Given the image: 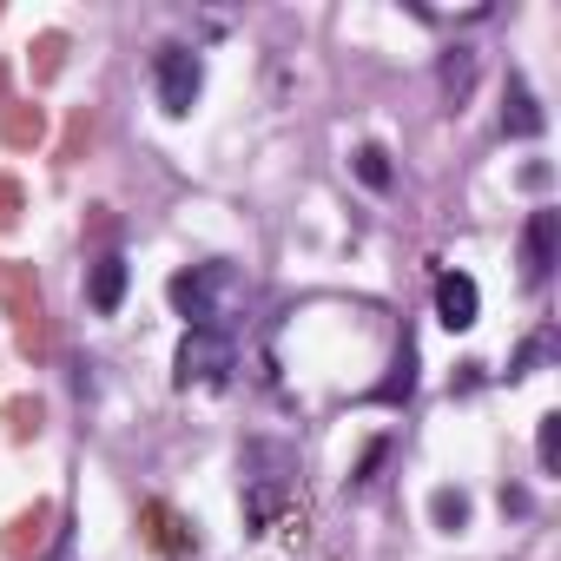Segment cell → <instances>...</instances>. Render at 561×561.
Listing matches in <instances>:
<instances>
[{
	"mask_svg": "<svg viewBox=\"0 0 561 561\" xmlns=\"http://www.w3.org/2000/svg\"><path fill=\"white\" fill-rule=\"evenodd\" d=\"M502 508L508 515H528V489H502Z\"/></svg>",
	"mask_w": 561,
	"mask_h": 561,
	"instance_id": "cell-16",
	"label": "cell"
},
{
	"mask_svg": "<svg viewBox=\"0 0 561 561\" xmlns=\"http://www.w3.org/2000/svg\"><path fill=\"white\" fill-rule=\"evenodd\" d=\"M87 298H93V311H100V318H113V311L126 305V257H119V251H106V257L93 264Z\"/></svg>",
	"mask_w": 561,
	"mask_h": 561,
	"instance_id": "cell-8",
	"label": "cell"
},
{
	"mask_svg": "<svg viewBox=\"0 0 561 561\" xmlns=\"http://www.w3.org/2000/svg\"><path fill=\"white\" fill-rule=\"evenodd\" d=\"M548 351H554V337H548V331H535V337H528V344H522V357H515V364H508V377H528V370H535V364H541V357H548Z\"/></svg>",
	"mask_w": 561,
	"mask_h": 561,
	"instance_id": "cell-14",
	"label": "cell"
},
{
	"mask_svg": "<svg viewBox=\"0 0 561 561\" xmlns=\"http://www.w3.org/2000/svg\"><path fill=\"white\" fill-rule=\"evenodd\" d=\"M541 100H535V87L522 80V73H508V93H502V133L508 139H541Z\"/></svg>",
	"mask_w": 561,
	"mask_h": 561,
	"instance_id": "cell-7",
	"label": "cell"
},
{
	"mask_svg": "<svg viewBox=\"0 0 561 561\" xmlns=\"http://www.w3.org/2000/svg\"><path fill=\"white\" fill-rule=\"evenodd\" d=\"M554 244H561V218L541 205V211H528V225H522V285L528 291H541L548 285V271H554Z\"/></svg>",
	"mask_w": 561,
	"mask_h": 561,
	"instance_id": "cell-5",
	"label": "cell"
},
{
	"mask_svg": "<svg viewBox=\"0 0 561 561\" xmlns=\"http://www.w3.org/2000/svg\"><path fill=\"white\" fill-rule=\"evenodd\" d=\"M152 87H159V106H165L172 119H185V113L198 106V93H205V60H198L192 47H159Z\"/></svg>",
	"mask_w": 561,
	"mask_h": 561,
	"instance_id": "cell-4",
	"label": "cell"
},
{
	"mask_svg": "<svg viewBox=\"0 0 561 561\" xmlns=\"http://www.w3.org/2000/svg\"><path fill=\"white\" fill-rule=\"evenodd\" d=\"M357 179L370 192H390V152L383 146H357Z\"/></svg>",
	"mask_w": 561,
	"mask_h": 561,
	"instance_id": "cell-12",
	"label": "cell"
},
{
	"mask_svg": "<svg viewBox=\"0 0 561 561\" xmlns=\"http://www.w3.org/2000/svg\"><path fill=\"white\" fill-rule=\"evenodd\" d=\"M436 87H443V106H462V100L476 93V54H469V47H449V54L436 60Z\"/></svg>",
	"mask_w": 561,
	"mask_h": 561,
	"instance_id": "cell-9",
	"label": "cell"
},
{
	"mask_svg": "<svg viewBox=\"0 0 561 561\" xmlns=\"http://www.w3.org/2000/svg\"><path fill=\"white\" fill-rule=\"evenodd\" d=\"M390 370H397V377H383V383H377V403H397V397H410V390H416V351L403 344Z\"/></svg>",
	"mask_w": 561,
	"mask_h": 561,
	"instance_id": "cell-11",
	"label": "cell"
},
{
	"mask_svg": "<svg viewBox=\"0 0 561 561\" xmlns=\"http://www.w3.org/2000/svg\"><path fill=\"white\" fill-rule=\"evenodd\" d=\"M238 469H244V522L251 528H271L277 508H285L291 489H298V456L285 443H244Z\"/></svg>",
	"mask_w": 561,
	"mask_h": 561,
	"instance_id": "cell-1",
	"label": "cell"
},
{
	"mask_svg": "<svg viewBox=\"0 0 561 561\" xmlns=\"http://www.w3.org/2000/svg\"><path fill=\"white\" fill-rule=\"evenodd\" d=\"M482 318V291L469 271H436V324L443 331H476Z\"/></svg>",
	"mask_w": 561,
	"mask_h": 561,
	"instance_id": "cell-6",
	"label": "cell"
},
{
	"mask_svg": "<svg viewBox=\"0 0 561 561\" xmlns=\"http://www.w3.org/2000/svg\"><path fill=\"white\" fill-rule=\"evenodd\" d=\"M231 364H238V351H231L225 331H185L179 357H172V383L179 390H211V383L231 377Z\"/></svg>",
	"mask_w": 561,
	"mask_h": 561,
	"instance_id": "cell-3",
	"label": "cell"
},
{
	"mask_svg": "<svg viewBox=\"0 0 561 561\" xmlns=\"http://www.w3.org/2000/svg\"><path fill=\"white\" fill-rule=\"evenodd\" d=\"M535 449H541V469L554 476V469H561V416H554V410L541 416V430H535Z\"/></svg>",
	"mask_w": 561,
	"mask_h": 561,
	"instance_id": "cell-13",
	"label": "cell"
},
{
	"mask_svg": "<svg viewBox=\"0 0 561 561\" xmlns=\"http://www.w3.org/2000/svg\"><path fill=\"white\" fill-rule=\"evenodd\" d=\"M165 298L185 318V331H225L231 324L225 305L238 298V271L231 264H192V271H179L172 285H165Z\"/></svg>",
	"mask_w": 561,
	"mask_h": 561,
	"instance_id": "cell-2",
	"label": "cell"
},
{
	"mask_svg": "<svg viewBox=\"0 0 561 561\" xmlns=\"http://www.w3.org/2000/svg\"><path fill=\"white\" fill-rule=\"evenodd\" d=\"M430 515H436L443 535H462V528H469V495H462V489H436V495H430Z\"/></svg>",
	"mask_w": 561,
	"mask_h": 561,
	"instance_id": "cell-10",
	"label": "cell"
},
{
	"mask_svg": "<svg viewBox=\"0 0 561 561\" xmlns=\"http://www.w3.org/2000/svg\"><path fill=\"white\" fill-rule=\"evenodd\" d=\"M383 456H390V443H370V456L357 462V489H370V482H377V469H383Z\"/></svg>",
	"mask_w": 561,
	"mask_h": 561,
	"instance_id": "cell-15",
	"label": "cell"
}]
</instances>
